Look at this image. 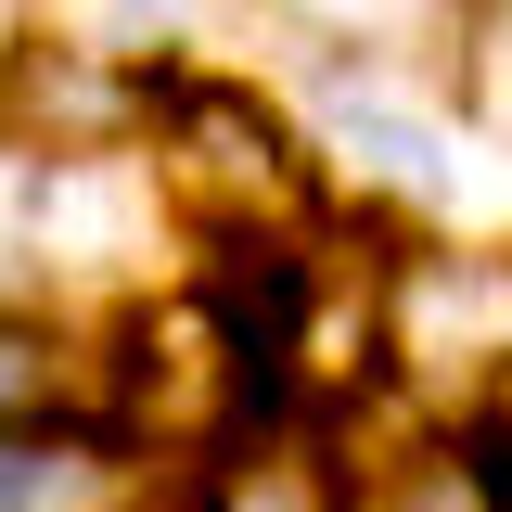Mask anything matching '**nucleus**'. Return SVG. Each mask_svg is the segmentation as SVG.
Instances as JSON below:
<instances>
[{
    "label": "nucleus",
    "mask_w": 512,
    "mask_h": 512,
    "mask_svg": "<svg viewBox=\"0 0 512 512\" xmlns=\"http://www.w3.org/2000/svg\"><path fill=\"white\" fill-rule=\"evenodd\" d=\"M90 410H103V436L141 448V461H231L244 423L269 410V372H256L192 295H141V308L103 320Z\"/></svg>",
    "instance_id": "f257e3e1"
},
{
    "label": "nucleus",
    "mask_w": 512,
    "mask_h": 512,
    "mask_svg": "<svg viewBox=\"0 0 512 512\" xmlns=\"http://www.w3.org/2000/svg\"><path fill=\"white\" fill-rule=\"evenodd\" d=\"M141 116H154V192L180 205L205 244H256V231H282V244H295L308 141L282 128L269 90H244V77H167Z\"/></svg>",
    "instance_id": "f03ea898"
},
{
    "label": "nucleus",
    "mask_w": 512,
    "mask_h": 512,
    "mask_svg": "<svg viewBox=\"0 0 512 512\" xmlns=\"http://www.w3.org/2000/svg\"><path fill=\"white\" fill-rule=\"evenodd\" d=\"M372 346L410 397H436L461 423L512 410V256L500 244H410L384 269Z\"/></svg>",
    "instance_id": "7ed1b4c3"
},
{
    "label": "nucleus",
    "mask_w": 512,
    "mask_h": 512,
    "mask_svg": "<svg viewBox=\"0 0 512 512\" xmlns=\"http://www.w3.org/2000/svg\"><path fill=\"white\" fill-rule=\"evenodd\" d=\"M154 103V77H128L116 52L90 39H13L0 52V128L39 154V167H77V154H116Z\"/></svg>",
    "instance_id": "20e7f679"
},
{
    "label": "nucleus",
    "mask_w": 512,
    "mask_h": 512,
    "mask_svg": "<svg viewBox=\"0 0 512 512\" xmlns=\"http://www.w3.org/2000/svg\"><path fill=\"white\" fill-rule=\"evenodd\" d=\"M192 512H359V474H346L320 436H244L205 487H192Z\"/></svg>",
    "instance_id": "39448f33"
},
{
    "label": "nucleus",
    "mask_w": 512,
    "mask_h": 512,
    "mask_svg": "<svg viewBox=\"0 0 512 512\" xmlns=\"http://www.w3.org/2000/svg\"><path fill=\"white\" fill-rule=\"evenodd\" d=\"M359 512H500V487L474 474L461 436H423V448H397V461H372Z\"/></svg>",
    "instance_id": "423d86ee"
},
{
    "label": "nucleus",
    "mask_w": 512,
    "mask_h": 512,
    "mask_svg": "<svg viewBox=\"0 0 512 512\" xmlns=\"http://www.w3.org/2000/svg\"><path fill=\"white\" fill-rule=\"evenodd\" d=\"M282 13L346 39V52H436V39H461L474 0H282Z\"/></svg>",
    "instance_id": "0eeeda50"
},
{
    "label": "nucleus",
    "mask_w": 512,
    "mask_h": 512,
    "mask_svg": "<svg viewBox=\"0 0 512 512\" xmlns=\"http://www.w3.org/2000/svg\"><path fill=\"white\" fill-rule=\"evenodd\" d=\"M333 141H346V167H359V180H410V192H436V180H448L436 128L397 116V103H346V116H333Z\"/></svg>",
    "instance_id": "6e6552de"
}]
</instances>
